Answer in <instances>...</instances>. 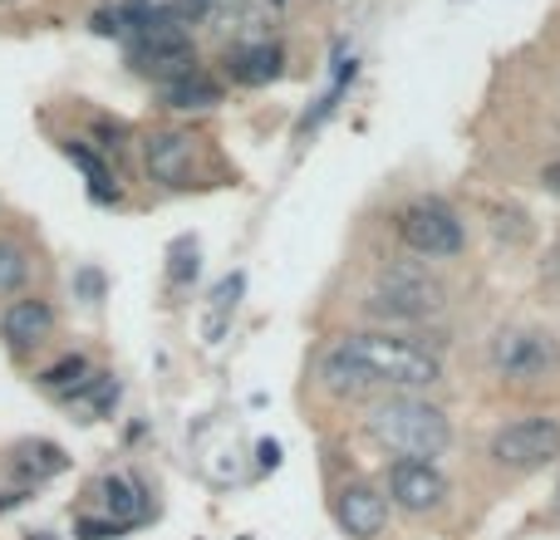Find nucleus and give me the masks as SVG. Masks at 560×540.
Instances as JSON below:
<instances>
[{
  "instance_id": "obj_9",
  "label": "nucleus",
  "mask_w": 560,
  "mask_h": 540,
  "mask_svg": "<svg viewBox=\"0 0 560 540\" xmlns=\"http://www.w3.org/2000/svg\"><path fill=\"white\" fill-rule=\"evenodd\" d=\"M329 512H335V526L345 531L349 540H378L388 531V496L378 482H369V477H349V482L335 486V502H329Z\"/></svg>"
},
{
  "instance_id": "obj_27",
  "label": "nucleus",
  "mask_w": 560,
  "mask_h": 540,
  "mask_svg": "<svg viewBox=\"0 0 560 540\" xmlns=\"http://www.w3.org/2000/svg\"><path fill=\"white\" fill-rule=\"evenodd\" d=\"M551 506H556V512H560V482H556V496H551Z\"/></svg>"
},
{
  "instance_id": "obj_22",
  "label": "nucleus",
  "mask_w": 560,
  "mask_h": 540,
  "mask_svg": "<svg viewBox=\"0 0 560 540\" xmlns=\"http://www.w3.org/2000/svg\"><path fill=\"white\" fill-rule=\"evenodd\" d=\"M104 295H108L104 266H79L74 270V300H84V305H104Z\"/></svg>"
},
{
  "instance_id": "obj_17",
  "label": "nucleus",
  "mask_w": 560,
  "mask_h": 540,
  "mask_svg": "<svg viewBox=\"0 0 560 540\" xmlns=\"http://www.w3.org/2000/svg\"><path fill=\"white\" fill-rule=\"evenodd\" d=\"M89 374H94V364H89L84 354H65V359H55L49 368H39L35 388H39V394H49V398H59V403H69Z\"/></svg>"
},
{
  "instance_id": "obj_6",
  "label": "nucleus",
  "mask_w": 560,
  "mask_h": 540,
  "mask_svg": "<svg viewBox=\"0 0 560 540\" xmlns=\"http://www.w3.org/2000/svg\"><path fill=\"white\" fill-rule=\"evenodd\" d=\"M394 236L418 261H457L467 256V222L447 197H408L394 212Z\"/></svg>"
},
{
  "instance_id": "obj_15",
  "label": "nucleus",
  "mask_w": 560,
  "mask_h": 540,
  "mask_svg": "<svg viewBox=\"0 0 560 540\" xmlns=\"http://www.w3.org/2000/svg\"><path fill=\"white\" fill-rule=\"evenodd\" d=\"M59 153H65L69 163L79 167V173H84L89 197H94L98 207H118V202H124V192H118V173L89 143H79V138H65V143H59Z\"/></svg>"
},
{
  "instance_id": "obj_5",
  "label": "nucleus",
  "mask_w": 560,
  "mask_h": 540,
  "mask_svg": "<svg viewBox=\"0 0 560 540\" xmlns=\"http://www.w3.org/2000/svg\"><path fill=\"white\" fill-rule=\"evenodd\" d=\"M560 462V413H516L487 437V467L506 482L541 477Z\"/></svg>"
},
{
  "instance_id": "obj_11",
  "label": "nucleus",
  "mask_w": 560,
  "mask_h": 540,
  "mask_svg": "<svg viewBox=\"0 0 560 540\" xmlns=\"http://www.w3.org/2000/svg\"><path fill=\"white\" fill-rule=\"evenodd\" d=\"M280 74H285V49L276 39H242V45L226 49V79L232 84L261 89V84H276Z\"/></svg>"
},
{
  "instance_id": "obj_28",
  "label": "nucleus",
  "mask_w": 560,
  "mask_h": 540,
  "mask_svg": "<svg viewBox=\"0 0 560 540\" xmlns=\"http://www.w3.org/2000/svg\"><path fill=\"white\" fill-rule=\"evenodd\" d=\"M271 5H285V0H271Z\"/></svg>"
},
{
  "instance_id": "obj_23",
  "label": "nucleus",
  "mask_w": 560,
  "mask_h": 540,
  "mask_svg": "<svg viewBox=\"0 0 560 540\" xmlns=\"http://www.w3.org/2000/svg\"><path fill=\"white\" fill-rule=\"evenodd\" d=\"M128 531H133V526L114 521V516H79L74 521V540H118Z\"/></svg>"
},
{
  "instance_id": "obj_24",
  "label": "nucleus",
  "mask_w": 560,
  "mask_h": 540,
  "mask_svg": "<svg viewBox=\"0 0 560 540\" xmlns=\"http://www.w3.org/2000/svg\"><path fill=\"white\" fill-rule=\"evenodd\" d=\"M536 187H541L546 197H560V157H551L546 167H536Z\"/></svg>"
},
{
  "instance_id": "obj_2",
  "label": "nucleus",
  "mask_w": 560,
  "mask_h": 540,
  "mask_svg": "<svg viewBox=\"0 0 560 540\" xmlns=\"http://www.w3.org/2000/svg\"><path fill=\"white\" fill-rule=\"evenodd\" d=\"M364 437L388 457H418V462H438L457 447V423L433 394H388L369 398L364 418H359Z\"/></svg>"
},
{
  "instance_id": "obj_21",
  "label": "nucleus",
  "mask_w": 560,
  "mask_h": 540,
  "mask_svg": "<svg viewBox=\"0 0 560 540\" xmlns=\"http://www.w3.org/2000/svg\"><path fill=\"white\" fill-rule=\"evenodd\" d=\"M197 275H202V246H197V236H177L167 246V285L187 290Z\"/></svg>"
},
{
  "instance_id": "obj_12",
  "label": "nucleus",
  "mask_w": 560,
  "mask_h": 540,
  "mask_svg": "<svg viewBox=\"0 0 560 540\" xmlns=\"http://www.w3.org/2000/svg\"><path fill=\"white\" fill-rule=\"evenodd\" d=\"M94 496H98V506H104V516H114V521H124V526H143L148 516H153V496H148V486L133 482V477H124V472L98 477Z\"/></svg>"
},
{
  "instance_id": "obj_14",
  "label": "nucleus",
  "mask_w": 560,
  "mask_h": 540,
  "mask_svg": "<svg viewBox=\"0 0 560 540\" xmlns=\"http://www.w3.org/2000/svg\"><path fill=\"white\" fill-rule=\"evenodd\" d=\"M158 98H163V108H173V114H207V108H217L226 98L222 79H212L207 69H192V74L173 79V84H158Z\"/></svg>"
},
{
  "instance_id": "obj_26",
  "label": "nucleus",
  "mask_w": 560,
  "mask_h": 540,
  "mask_svg": "<svg viewBox=\"0 0 560 540\" xmlns=\"http://www.w3.org/2000/svg\"><path fill=\"white\" fill-rule=\"evenodd\" d=\"M30 540H55V536H49V531H35V536H30Z\"/></svg>"
},
{
  "instance_id": "obj_13",
  "label": "nucleus",
  "mask_w": 560,
  "mask_h": 540,
  "mask_svg": "<svg viewBox=\"0 0 560 540\" xmlns=\"http://www.w3.org/2000/svg\"><path fill=\"white\" fill-rule=\"evenodd\" d=\"M10 472L20 477V486H39L49 482V477L69 472V457L59 443H49V437H25V443L10 447Z\"/></svg>"
},
{
  "instance_id": "obj_7",
  "label": "nucleus",
  "mask_w": 560,
  "mask_h": 540,
  "mask_svg": "<svg viewBox=\"0 0 560 540\" xmlns=\"http://www.w3.org/2000/svg\"><path fill=\"white\" fill-rule=\"evenodd\" d=\"M384 496L394 512L408 521H433L453 506V482L438 462H418V457H394L384 467Z\"/></svg>"
},
{
  "instance_id": "obj_1",
  "label": "nucleus",
  "mask_w": 560,
  "mask_h": 540,
  "mask_svg": "<svg viewBox=\"0 0 560 540\" xmlns=\"http://www.w3.org/2000/svg\"><path fill=\"white\" fill-rule=\"evenodd\" d=\"M315 384L329 398L433 394L447 384V359L413 329H354L319 349Z\"/></svg>"
},
{
  "instance_id": "obj_8",
  "label": "nucleus",
  "mask_w": 560,
  "mask_h": 540,
  "mask_svg": "<svg viewBox=\"0 0 560 540\" xmlns=\"http://www.w3.org/2000/svg\"><path fill=\"white\" fill-rule=\"evenodd\" d=\"M202 153L207 143L192 128H153L143 138V173L167 192H187L202 183Z\"/></svg>"
},
{
  "instance_id": "obj_3",
  "label": "nucleus",
  "mask_w": 560,
  "mask_h": 540,
  "mask_svg": "<svg viewBox=\"0 0 560 540\" xmlns=\"http://www.w3.org/2000/svg\"><path fill=\"white\" fill-rule=\"evenodd\" d=\"M447 305H453V290L423 261L378 266L364 290V315L378 329H423L433 319H443Z\"/></svg>"
},
{
  "instance_id": "obj_19",
  "label": "nucleus",
  "mask_w": 560,
  "mask_h": 540,
  "mask_svg": "<svg viewBox=\"0 0 560 540\" xmlns=\"http://www.w3.org/2000/svg\"><path fill=\"white\" fill-rule=\"evenodd\" d=\"M242 295H246V270H232V275L217 280L212 305H207V339H212V344L226 334V325H232V315H236V305H242Z\"/></svg>"
},
{
  "instance_id": "obj_25",
  "label": "nucleus",
  "mask_w": 560,
  "mask_h": 540,
  "mask_svg": "<svg viewBox=\"0 0 560 540\" xmlns=\"http://www.w3.org/2000/svg\"><path fill=\"white\" fill-rule=\"evenodd\" d=\"M256 457H261V467H280V443H261Z\"/></svg>"
},
{
  "instance_id": "obj_4",
  "label": "nucleus",
  "mask_w": 560,
  "mask_h": 540,
  "mask_svg": "<svg viewBox=\"0 0 560 540\" xmlns=\"http://www.w3.org/2000/svg\"><path fill=\"white\" fill-rule=\"evenodd\" d=\"M482 359L502 388H546L560 378V329L541 319H506L492 329Z\"/></svg>"
},
{
  "instance_id": "obj_10",
  "label": "nucleus",
  "mask_w": 560,
  "mask_h": 540,
  "mask_svg": "<svg viewBox=\"0 0 560 540\" xmlns=\"http://www.w3.org/2000/svg\"><path fill=\"white\" fill-rule=\"evenodd\" d=\"M55 325H59V315L45 295H20L0 309V339H5L10 354H30V349H39L49 334H55Z\"/></svg>"
},
{
  "instance_id": "obj_18",
  "label": "nucleus",
  "mask_w": 560,
  "mask_h": 540,
  "mask_svg": "<svg viewBox=\"0 0 560 540\" xmlns=\"http://www.w3.org/2000/svg\"><path fill=\"white\" fill-rule=\"evenodd\" d=\"M354 69H359V59H354V55H339V59H335V79H329V89L315 98V108H310V114L300 118V128H295L300 138L315 133V128L339 108V98H345V94H349V84H354Z\"/></svg>"
},
{
  "instance_id": "obj_16",
  "label": "nucleus",
  "mask_w": 560,
  "mask_h": 540,
  "mask_svg": "<svg viewBox=\"0 0 560 540\" xmlns=\"http://www.w3.org/2000/svg\"><path fill=\"white\" fill-rule=\"evenodd\" d=\"M118 394H124V388H118V378H114V374H104V368H94V374H89L84 384H79V394L69 398L65 408H74V413L84 418V423H98V418H114Z\"/></svg>"
},
{
  "instance_id": "obj_20",
  "label": "nucleus",
  "mask_w": 560,
  "mask_h": 540,
  "mask_svg": "<svg viewBox=\"0 0 560 540\" xmlns=\"http://www.w3.org/2000/svg\"><path fill=\"white\" fill-rule=\"evenodd\" d=\"M35 275V256L15 242V236H0V300H20Z\"/></svg>"
}]
</instances>
